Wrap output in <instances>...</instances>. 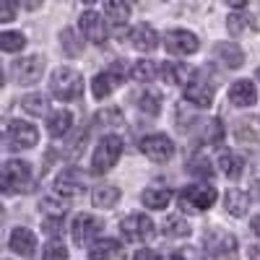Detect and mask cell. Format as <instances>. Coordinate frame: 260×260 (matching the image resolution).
Here are the masks:
<instances>
[{
    "label": "cell",
    "mask_w": 260,
    "mask_h": 260,
    "mask_svg": "<svg viewBox=\"0 0 260 260\" xmlns=\"http://www.w3.org/2000/svg\"><path fill=\"white\" fill-rule=\"evenodd\" d=\"M226 26H229L232 34H242L245 29H252L255 26V18L250 13H234V16H229Z\"/></svg>",
    "instance_id": "obj_36"
},
{
    "label": "cell",
    "mask_w": 260,
    "mask_h": 260,
    "mask_svg": "<svg viewBox=\"0 0 260 260\" xmlns=\"http://www.w3.org/2000/svg\"><path fill=\"white\" fill-rule=\"evenodd\" d=\"M31 190V164L11 159L0 169V192L16 195V192H26Z\"/></svg>",
    "instance_id": "obj_1"
},
{
    "label": "cell",
    "mask_w": 260,
    "mask_h": 260,
    "mask_svg": "<svg viewBox=\"0 0 260 260\" xmlns=\"http://www.w3.org/2000/svg\"><path fill=\"white\" fill-rule=\"evenodd\" d=\"M71 125H73V115L68 110H55L47 117V133L52 138H62L65 133H71Z\"/></svg>",
    "instance_id": "obj_22"
},
{
    "label": "cell",
    "mask_w": 260,
    "mask_h": 260,
    "mask_svg": "<svg viewBox=\"0 0 260 260\" xmlns=\"http://www.w3.org/2000/svg\"><path fill=\"white\" fill-rule=\"evenodd\" d=\"M201 138L208 146H216L224 141V125L221 120H201Z\"/></svg>",
    "instance_id": "obj_30"
},
{
    "label": "cell",
    "mask_w": 260,
    "mask_h": 260,
    "mask_svg": "<svg viewBox=\"0 0 260 260\" xmlns=\"http://www.w3.org/2000/svg\"><path fill=\"white\" fill-rule=\"evenodd\" d=\"M141 151L156 164H164L175 156V143H172L164 133H151L146 138H141Z\"/></svg>",
    "instance_id": "obj_10"
},
{
    "label": "cell",
    "mask_w": 260,
    "mask_h": 260,
    "mask_svg": "<svg viewBox=\"0 0 260 260\" xmlns=\"http://www.w3.org/2000/svg\"><path fill=\"white\" fill-rule=\"evenodd\" d=\"M91 201L96 208H115L120 201V187L117 185H99L91 192Z\"/></svg>",
    "instance_id": "obj_23"
},
{
    "label": "cell",
    "mask_w": 260,
    "mask_h": 260,
    "mask_svg": "<svg viewBox=\"0 0 260 260\" xmlns=\"http://www.w3.org/2000/svg\"><path fill=\"white\" fill-rule=\"evenodd\" d=\"M122 156V138L117 136H104L99 141V146L94 148V156H91V172L94 175H104L110 172Z\"/></svg>",
    "instance_id": "obj_3"
},
{
    "label": "cell",
    "mask_w": 260,
    "mask_h": 260,
    "mask_svg": "<svg viewBox=\"0 0 260 260\" xmlns=\"http://www.w3.org/2000/svg\"><path fill=\"white\" fill-rule=\"evenodd\" d=\"M141 201H143V206H146V208L161 211V208H167V206H169L172 192H169L167 187H148V190H143Z\"/></svg>",
    "instance_id": "obj_25"
},
{
    "label": "cell",
    "mask_w": 260,
    "mask_h": 260,
    "mask_svg": "<svg viewBox=\"0 0 260 260\" xmlns=\"http://www.w3.org/2000/svg\"><path fill=\"white\" fill-rule=\"evenodd\" d=\"M42 260H68V247H65L60 240H52L47 247H45V255Z\"/></svg>",
    "instance_id": "obj_38"
},
{
    "label": "cell",
    "mask_w": 260,
    "mask_h": 260,
    "mask_svg": "<svg viewBox=\"0 0 260 260\" xmlns=\"http://www.w3.org/2000/svg\"><path fill=\"white\" fill-rule=\"evenodd\" d=\"M16 18V6L11 0H0V24H6V21H13Z\"/></svg>",
    "instance_id": "obj_40"
},
{
    "label": "cell",
    "mask_w": 260,
    "mask_h": 260,
    "mask_svg": "<svg viewBox=\"0 0 260 260\" xmlns=\"http://www.w3.org/2000/svg\"><path fill=\"white\" fill-rule=\"evenodd\" d=\"M60 45H62V52L71 55V57H76V55L83 52V42L78 39V34L73 29H62L60 31Z\"/></svg>",
    "instance_id": "obj_33"
},
{
    "label": "cell",
    "mask_w": 260,
    "mask_h": 260,
    "mask_svg": "<svg viewBox=\"0 0 260 260\" xmlns=\"http://www.w3.org/2000/svg\"><path fill=\"white\" fill-rule=\"evenodd\" d=\"M247 260H260V245L250 247V255H247Z\"/></svg>",
    "instance_id": "obj_45"
},
{
    "label": "cell",
    "mask_w": 260,
    "mask_h": 260,
    "mask_svg": "<svg viewBox=\"0 0 260 260\" xmlns=\"http://www.w3.org/2000/svg\"><path fill=\"white\" fill-rule=\"evenodd\" d=\"M8 141H11V148H31V146H37L39 133L34 125H29L24 120H13L8 125Z\"/></svg>",
    "instance_id": "obj_14"
},
{
    "label": "cell",
    "mask_w": 260,
    "mask_h": 260,
    "mask_svg": "<svg viewBox=\"0 0 260 260\" xmlns=\"http://www.w3.org/2000/svg\"><path fill=\"white\" fill-rule=\"evenodd\" d=\"M60 226H62V219H45V232H47L50 237L60 234Z\"/></svg>",
    "instance_id": "obj_43"
},
{
    "label": "cell",
    "mask_w": 260,
    "mask_h": 260,
    "mask_svg": "<svg viewBox=\"0 0 260 260\" xmlns=\"http://www.w3.org/2000/svg\"><path fill=\"white\" fill-rule=\"evenodd\" d=\"M250 226H252V232H255V234L260 237V216H255V219L250 221Z\"/></svg>",
    "instance_id": "obj_46"
},
{
    "label": "cell",
    "mask_w": 260,
    "mask_h": 260,
    "mask_svg": "<svg viewBox=\"0 0 260 260\" xmlns=\"http://www.w3.org/2000/svg\"><path fill=\"white\" fill-rule=\"evenodd\" d=\"M55 190L60 195H68V198H73V195H81L86 190V175L78 169V167H65L57 180H55Z\"/></svg>",
    "instance_id": "obj_12"
},
{
    "label": "cell",
    "mask_w": 260,
    "mask_h": 260,
    "mask_svg": "<svg viewBox=\"0 0 260 260\" xmlns=\"http://www.w3.org/2000/svg\"><path fill=\"white\" fill-rule=\"evenodd\" d=\"M78 26H81V34L94 42V45H104L107 39V26H104V16L96 13V11H83L81 18H78Z\"/></svg>",
    "instance_id": "obj_13"
},
{
    "label": "cell",
    "mask_w": 260,
    "mask_h": 260,
    "mask_svg": "<svg viewBox=\"0 0 260 260\" xmlns=\"http://www.w3.org/2000/svg\"><path fill=\"white\" fill-rule=\"evenodd\" d=\"M187 172H190V175H195V177L213 180V167H211V161H208L206 156H201V154L190 156V161H187Z\"/></svg>",
    "instance_id": "obj_34"
},
{
    "label": "cell",
    "mask_w": 260,
    "mask_h": 260,
    "mask_svg": "<svg viewBox=\"0 0 260 260\" xmlns=\"http://www.w3.org/2000/svg\"><path fill=\"white\" fill-rule=\"evenodd\" d=\"M94 120H96V125H102V127H117V125H122L125 115H122L120 107H107V110L96 112Z\"/></svg>",
    "instance_id": "obj_35"
},
{
    "label": "cell",
    "mask_w": 260,
    "mask_h": 260,
    "mask_svg": "<svg viewBox=\"0 0 260 260\" xmlns=\"http://www.w3.org/2000/svg\"><path fill=\"white\" fill-rule=\"evenodd\" d=\"M219 167H221V175L229 177V180H240L242 172H245V161L237 154H232V151H224L219 156Z\"/></svg>",
    "instance_id": "obj_24"
},
{
    "label": "cell",
    "mask_w": 260,
    "mask_h": 260,
    "mask_svg": "<svg viewBox=\"0 0 260 260\" xmlns=\"http://www.w3.org/2000/svg\"><path fill=\"white\" fill-rule=\"evenodd\" d=\"M229 102L234 107H252L257 102V91H255V83L250 81H234L232 89H229Z\"/></svg>",
    "instance_id": "obj_18"
},
{
    "label": "cell",
    "mask_w": 260,
    "mask_h": 260,
    "mask_svg": "<svg viewBox=\"0 0 260 260\" xmlns=\"http://www.w3.org/2000/svg\"><path fill=\"white\" fill-rule=\"evenodd\" d=\"M133 260H161V257H159V252H156V250H146V247H143V250H138V252H136V257H133Z\"/></svg>",
    "instance_id": "obj_44"
},
{
    "label": "cell",
    "mask_w": 260,
    "mask_h": 260,
    "mask_svg": "<svg viewBox=\"0 0 260 260\" xmlns=\"http://www.w3.org/2000/svg\"><path fill=\"white\" fill-rule=\"evenodd\" d=\"M11 250H13L16 255H21V257H31L34 250H37V237H34V232L26 229V226L13 229V232H11Z\"/></svg>",
    "instance_id": "obj_15"
},
{
    "label": "cell",
    "mask_w": 260,
    "mask_h": 260,
    "mask_svg": "<svg viewBox=\"0 0 260 260\" xmlns=\"http://www.w3.org/2000/svg\"><path fill=\"white\" fill-rule=\"evenodd\" d=\"M127 76L138 81V83H151L161 76V62H154V60H136L133 68L127 71Z\"/></svg>",
    "instance_id": "obj_21"
},
{
    "label": "cell",
    "mask_w": 260,
    "mask_h": 260,
    "mask_svg": "<svg viewBox=\"0 0 260 260\" xmlns=\"http://www.w3.org/2000/svg\"><path fill=\"white\" fill-rule=\"evenodd\" d=\"M21 107H24L29 115L42 117V115L50 112V99H47V94H26L21 99Z\"/></svg>",
    "instance_id": "obj_29"
},
{
    "label": "cell",
    "mask_w": 260,
    "mask_h": 260,
    "mask_svg": "<svg viewBox=\"0 0 260 260\" xmlns=\"http://www.w3.org/2000/svg\"><path fill=\"white\" fill-rule=\"evenodd\" d=\"M224 206H226V211L232 216H245L247 213V206H250V198H247V192L232 187L226 192V198H224Z\"/></svg>",
    "instance_id": "obj_27"
},
{
    "label": "cell",
    "mask_w": 260,
    "mask_h": 260,
    "mask_svg": "<svg viewBox=\"0 0 260 260\" xmlns=\"http://www.w3.org/2000/svg\"><path fill=\"white\" fill-rule=\"evenodd\" d=\"M6 83V73H3V65H0V86Z\"/></svg>",
    "instance_id": "obj_48"
},
{
    "label": "cell",
    "mask_w": 260,
    "mask_h": 260,
    "mask_svg": "<svg viewBox=\"0 0 260 260\" xmlns=\"http://www.w3.org/2000/svg\"><path fill=\"white\" fill-rule=\"evenodd\" d=\"M185 99L195 107H211L213 104V89L206 83V81H198L192 78L187 86H185Z\"/></svg>",
    "instance_id": "obj_17"
},
{
    "label": "cell",
    "mask_w": 260,
    "mask_h": 260,
    "mask_svg": "<svg viewBox=\"0 0 260 260\" xmlns=\"http://www.w3.org/2000/svg\"><path fill=\"white\" fill-rule=\"evenodd\" d=\"M206 250L213 260H234L237 257V237L224 229H208L206 232Z\"/></svg>",
    "instance_id": "obj_5"
},
{
    "label": "cell",
    "mask_w": 260,
    "mask_h": 260,
    "mask_svg": "<svg viewBox=\"0 0 260 260\" xmlns=\"http://www.w3.org/2000/svg\"><path fill=\"white\" fill-rule=\"evenodd\" d=\"M219 198L216 187H208V185H190L185 187L180 195H177V203L185 213H201L206 208H211Z\"/></svg>",
    "instance_id": "obj_4"
},
{
    "label": "cell",
    "mask_w": 260,
    "mask_h": 260,
    "mask_svg": "<svg viewBox=\"0 0 260 260\" xmlns=\"http://www.w3.org/2000/svg\"><path fill=\"white\" fill-rule=\"evenodd\" d=\"M13 78L21 83V86H29V83H37L42 78V73H45V57L42 55H26L13 62L11 68Z\"/></svg>",
    "instance_id": "obj_8"
},
{
    "label": "cell",
    "mask_w": 260,
    "mask_h": 260,
    "mask_svg": "<svg viewBox=\"0 0 260 260\" xmlns=\"http://www.w3.org/2000/svg\"><path fill=\"white\" fill-rule=\"evenodd\" d=\"M237 138H240V141H250V143H255V133H247V122L245 120H240V122H237Z\"/></svg>",
    "instance_id": "obj_42"
},
{
    "label": "cell",
    "mask_w": 260,
    "mask_h": 260,
    "mask_svg": "<svg viewBox=\"0 0 260 260\" xmlns=\"http://www.w3.org/2000/svg\"><path fill=\"white\" fill-rule=\"evenodd\" d=\"M39 208H45V213H47L45 219H62V216H65V211H68V206H65V203H60V201H52V198H45Z\"/></svg>",
    "instance_id": "obj_37"
},
{
    "label": "cell",
    "mask_w": 260,
    "mask_h": 260,
    "mask_svg": "<svg viewBox=\"0 0 260 260\" xmlns=\"http://www.w3.org/2000/svg\"><path fill=\"white\" fill-rule=\"evenodd\" d=\"M255 198H257V203H260V182H255Z\"/></svg>",
    "instance_id": "obj_47"
},
{
    "label": "cell",
    "mask_w": 260,
    "mask_h": 260,
    "mask_svg": "<svg viewBox=\"0 0 260 260\" xmlns=\"http://www.w3.org/2000/svg\"><path fill=\"white\" fill-rule=\"evenodd\" d=\"M213 55L219 62H224L226 68H242V62H245V52L234 45V42H219V45L213 47Z\"/></svg>",
    "instance_id": "obj_19"
},
{
    "label": "cell",
    "mask_w": 260,
    "mask_h": 260,
    "mask_svg": "<svg viewBox=\"0 0 260 260\" xmlns=\"http://www.w3.org/2000/svg\"><path fill=\"white\" fill-rule=\"evenodd\" d=\"M192 229L185 219H180V216H169V219H164L161 224V234L169 237V240H182V237H187Z\"/></svg>",
    "instance_id": "obj_28"
},
{
    "label": "cell",
    "mask_w": 260,
    "mask_h": 260,
    "mask_svg": "<svg viewBox=\"0 0 260 260\" xmlns=\"http://www.w3.org/2000/svg\"><path fill=\"white\" fill-rule=\"evenodd\" d=\"M0 219H3V206H0Z\"/></svg>",
    "instance_id": "obj_49"
},
{
    "label": "cell",
    "mask_w": 260,
    "mask_h": 260,
    "mask_svg": "<svg viewBox=\"0 0 260 260\" xmlns=\"http://www.w3.org/2000/svg\"><path fill=\"white\" fill-rule=\"evenodd\" d=\"M120 234L125 237V242H148L156 234V229L146 213H133L120 221Z\"/></svg>",
    "instance_id": "obj_7"
},
{
    "label": "cell",
    "mask_w": 260,
    "mask_h": 260,
    "mask_svg": "<svg viewBox=\"0 0 260 260\" xmlns=\"http://www.w3.org/2000/svg\"><path fill=\"white\" fill-rule=\"evenodd\" d=\"M130 42H133V47L138 52H154L159 47V37H156L154 26H148V24H138L130 31Z\"/></svg>",
    "instance_id": "obj_16"
},
{
    "label": "cell",
    "mask_w": 260,
    "mask_h": 260,
    "mask_svg": "<svg viewBox=\"0 0 260 260\" xmlns=\"http://www.w3.org/2000/svg\"><path fill=\"white\" fill-rule=\"evenodd\" d=\"M257 78H260V71H257Z\"/></svg>",
    "instance_id": "obj_50"
},
{
    "label": "cell",
    "mask_w": 260,
    "mask_h": 260,
    "mask_svg": "<svg viewBox=\"0 0 260 260\" xmlns=\"http://www.w3.org/2000/svg\"><path fill=\"white\" fill-rule=\"evenodd\" d=\"M169 260H206V257H203V252L198 247H180Z\"/></svg>",
    "instance_id": "obj_39"
},
{
    "label": "cell",
    "mask_w": 260,
    "mask_h": 260,
    "mask_svg": "<svg viewBox=\"0 0 260 260\" xmlns=\"http://www.w3.org/2000/svg\"><path fill=\"white\" fill-rule=\"evenodd\" d=\"M164 47L172 55H192V52H198L201 42H198V37H195L192 31H187V29H172L164 37Z\"/></svg>",
    "instance_id": "obj_11"
},
{
    "label": "cell",
    "mask_w": 260,
    "mask_h": 260,
    "mask_svg": "<svg viewBox=\"0 0 260 260\" xmlns=\"http://www.w3.org/2000/svg\"><path fill=\"white\" fill-rule=\"evenodd\" d=\"M104 16H107L110 24L122 26L125 21L130 18V6L127 3H104Z\"/></svg>",
    "instance_id": "obj_32"
},
{
    "label": "cell",
    "mask_w": 260,
    "mask_h": 260,
    "mask_svg": "<svg viewBox=\"0 0 260 260\" xmlns=\"http://www.w3.org/2000/svg\"><path fill=\"white\" fill-rule=\"evenodd\" d=\"M125 76H127V65H125V60H115L104 73H99V76L91 81V91H94V96H96V99H107V96H110V94L117 89V86L125 81Z\"/></svg>",
    "instance_id": "obj_6"
},
{
    "label": "cell",
    "mask_w": 260,
    "mask_h": 260,
    "mask_svg": "<svg viewBox=\"0 0 260 260\" xmlns=\"http://www.w3.org/2000/svg\"><path fill=\"white\" fill-rule=\"evenodd\" d=\"M81 143H86V130H81V133H76V136H73V141L68 143L71 148L65 151V154H68V156H78V154H81V148H83Z\"/></svg>",
    "instance_id": "obj_41"
},
{
    "label": "cell",
    "mask_w": 260,
    "mask_h": 260,
    "mask_svg": "<svg viewBox=\"0 0 260 260\" xmlns=\"http://www.w3.org/2000/svg\"><path fill=\"white\" fill-rule=\"evenodd\" d=\"M26 47V37L21 31H0V52H18Z\"/></svg>",
    "instance_id": "obj_31"
},
{
    "label": "cell",
    "mask_w": 260,
    "mask_h": 260,
    "mask_svg": "<svg viewBox=\"0 0 260 260\" xmlns=\"http://www.w3.org/2000/svg\"><path fill=\"white\" fill-rule=\"evenodd\" d=\"M133 104L138 107V110L143 112V115H159L161 112V96H159V91H154V89H138L136 94H133Z\"/></svg>",
    "instance_id": "obj_20"
},
{
    "label": "cell",
    "mask_w": 260,
    "mask_h": 260,
    "mask_svg": "<svg viewBox=\"0 0 260 260\" xmlns=\"http://www.w3.org/2000/svg\"><path fill=\"white\" fill-rule=\"evenodd\" d=\"M102 226H104L102 219H96V216H91V213H81V216H76V219H73L71 237H73V242H76L78 247L91 245L96 237H99Z\"/></svg>",
    "instance_id": "obj_9"
},
{
    "label": "cell",
    "mask_w": 260,
    "mask_h": 260,
    "mask_svg": "<svg viewBox=\"0 0 260 260\" xmlns=\"http://www.w3.org/2000/svg\"><path fill=\"white\" fill-rule=\"evenodd\" d=\"M50 89L57 99L62 102H73L83 94V76L73 68H57L50 78Z\"/></svg>",
    "instance_id": "obj_2"
},
{
    "label": "cell",
    "mask_w": 260,
    "mask_h": 260,
    "mask_svg": "<svg viewBox=\"0 0 260 260\" xmlns=\"http://www.w3.org/2000/svg\"><path fill=\"white\" fill-rule=\"evenodd\" d=\"M120 255V242L117 240H99L89 250V260H115Z\"/></svg>",
    "instance_id": "obj_26"
}]
</instances>
